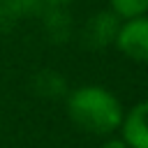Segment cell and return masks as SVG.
<instances>
[{
  "mask_svg": "<svg viewBox=\"0 0 148 148\" xmlns=\"http://www.w3.org/2000/svg\"><path fill=\"white\" fill-rule=\"evenodd\" d=\"M123 141L130 148H148V99L139 102L123 116Z\"/></svg>",
  "mask_w": 148,
  "mask_h": 148,
  "instance_id": "3",
  "label": "cell"
},
{
  "mask_svg": "<svg viewBox=\"0 0 148 148\" xmlns=\"http://www.w3.org/2000/svg\"><path fill=\"white\" fill-rule=\"evenodd\" d=\"M109 5L111 12L120 18H134L148 12V0H109Z\"/></svg>",
  "mask_w": 148,
  "mask_h": 148,
  "instance_id": "6",
  "label": "cell"
},
{
  "mask_svg": "<svg viewBox=\"0 0 148 148\" xmlns=\"http://www.w3.org/2000/svg\"><path fill=\"white\" fill-rule=\"evenodd\" d=\"M35 83H37V95H42V97H58V95L65 92V81L56 72H42V74H37Z\"/></svg>",
  "mask_w": 148,
  "mask_h": 148,
  "instance_id": "5",
  "label": "cell"
},
{
  "mask_svg": "<svg viewBox=\"0 0 148 148\" xmlns=\"http://www.w3.org/2000/svg\"><path fill=\"white\" fill-rule=\"evenodd\" d=\"M69 120L92 134H109L123 123L120 102L99 86H83L67 95Z\"/></svg>",
  "mask_w": 148,
  "mask_h": 148,
  "instance_id": "1",
  "label": "cell"
},
{
  "mask_svg": "<svg viewBox=\"0 0 148 148\" xmlns=\"http://www.w3.org/2000/svg\"><path fill=\"white\" fill-rule=\"evenodd\" d=\"M118 16L113 12H99L95 16H90L88 25H86V39H88V46L92 49H102L111 42H116V35H118Z\"/></svg>",
  "mask_w": 148,
  "mask_h": 148,
  "instance_id": "4",
  "label": "cell"
},
{
  "mask_svg": "<svg viewBox=\"0 0 148 148\" xmlns=\"http://www.w3.org/2000/svg\"><path fill=\"white\" fill-rule=\"evenodd\" d=\"M116 46L136 62H148V16H134L120 23Z\"/></svg>",
  "mask_w": 148,
  "mask_h": 148,
  "instance_id": "2",
  "label": "cell"
},
{
  "mask_svg": "<svg viewBox=\"0 0 148 148\" xmlns=\"http://www.w3.org/2000/svg\"><path fill=\"white\" fill-rule=\"evenodd\" d=\"M99 148H130L123 139H109V141H104Z\"/></svg>",
  "mask_w": 148,
  "mask_h": 148,
  "instance_id": "8",
  "label": "cell"
},
{
  "mask_svg": "<svg viewBox=\"0 0 148 148\" xmlns=\"http://www.w3.org/2000/svg\"><path fill=\"white\" fill-rule=\"evenodd\" d=\"M35 0H0V18H16L25 14Z\"/></svg>",
  "mask_w": 148,
  "mask_h": 148,
  "instance_id": "7",
  "label": "cell"
},
{
  "mask_svg": "<svg viewBox=\"0 0 148 148\" xmlns=\"http://www.w3.org/2000/svg\"><path fill=\"white\" fill-rule=\"evenodd\" d=\"M49 2H53V5H62V2H69V0H49Z\"/></svg>",
  "mask_w": 148,
  "mask_h": 148,
  "instance_id": "9",
  "label": "cell"
}]
</instances>
